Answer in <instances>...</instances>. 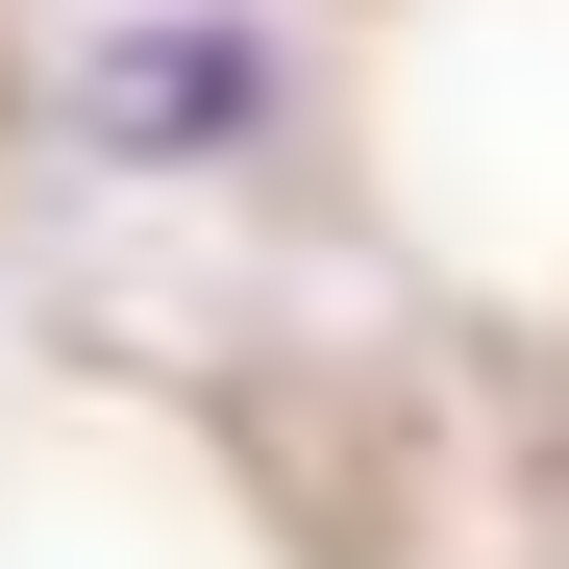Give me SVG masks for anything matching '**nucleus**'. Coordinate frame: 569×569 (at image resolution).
Returning <instances> with one entry per match:
<instances>
[{
  "instance_id": "obj_1",
  "label": "nucleus",
  "mask_w": 569,
  "mask_h": 569,
  "mask_svg": "<svg viewBox=\"0 0 569 569\" xmlns=\"http://www.w3.org/2000/svg\"><path fill=\"white\" fill-rule=\"evenodd\" d=\"M100 149H149V173H199V149H248L272 124V26H223V0H149V26H100Z\"/></svg>"
}]
</instances>
